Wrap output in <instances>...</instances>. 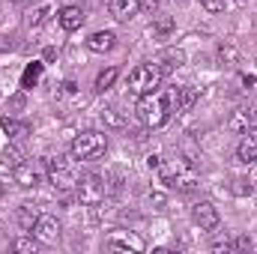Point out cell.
Here are the masks:
<instances>
[{"mask_svg":"<svg viewBox=\"0 0 257 254\" xmlns=\"http://www.w3.org/2000/svg\"><path fill=\"white\" fill-rule=\"evenodd\" d=\"M108 248H123V251H144V239L135 233H111Z\"/></svg>","mask_w":257,"mask_h":254,"instance_id":"12","label":"cell"},{"mask_svg":"<svg viewBox=\"0 0 257 254\" xmlns=\"http://www.w3.org/2000/svg\"><path fill=\"white\" fill-rule=\"evenodd\" d=\"M42 245H54L57 239H60V221L54 218V215H48V212H39V218H36V224H33V230H30Z\"/></svg>","mask_w":257,"mask_h":254,"instance_id":"7","label":"cell"},{"mask_svg":"<svg viewBox=\"0 0 257 254\" xmlns=\"http://www.w3.org/2000/svg\"><path fill=\"white\" fill-rule=\"evenodd\" d=\"M45 174H48V183H51L57 191H69V189H75V186H78V177H75L72 165L63 162L60 156H57V159H51V162L45 165Z\"/></svg>","mask_w":257,"mask_h":254,"instance_id":"5","label":"cell"},{"mask_svg":"<svg viewBox=\"0 0 257 254\" xmlns=\"http://www.w3.org/2000/svg\"><path fill=\"white\" fill-rule=\"evenodd\" d=\"M0 129H3L9 138H27V135H30V126H27V123H18V120H12V117H3V120H0Z\"/></svg>","mask_w":257,"mask_h":254,"instance_id":"20","label":"cell"},{"mask_svg":"<svg viewBox=\"0 0 257 254\" xmlns=\"http://www.w3.org/2000/svg\"><path fill=\"white\" fill-rule=\"evenodd\" d=\"M54 15V3H42V6H36V9H30L27 12V27H39V24H45L48 18Z\"/></svg>","mask_w":257,"mask_h":254,"instance_id":"18","label":"cell"},{"mask_svg":"<svg viewBox=\"0 0 257 254\" xmlns=\"http://www.w3.org/2000/svg\"><path fill=\"white\" fill-rule=\"evenodd\" d=\"M39 72H42V66H39V63L30 66V69L24 72V87H30V81H36V78H39Z\"/></svg>","mask_w":257,"mask_h":254,"instance_id":"27","label":"cell"},{"mask_svg":"<svg viewBox=\"0 0 257 254\" xmlns=\"http://www.w3.org/2000/svg\"><path fill=\"white\" fill-rule=\"evenodd\" d=\"M227 129H230V132H236V135L254 132V129H257V108H248V105L233 108V114H230V120H227Z\"/></svg>","mask_w":257,"mask_h":254,"instance_id":"8","label":"cell"},{"mask_svg":"<svg viewBox=\"0 0 257 254\" xmlns=\"http://www.w3.org/2000/svg\"><path fill=\"white\" fill-rule=\"evenodd\" d=\"M36 245H39V239H36V236H21V239H15V242H12V248H15V251H21V254H33V251H36Z\"/></svg>","mask_w":257,"mask_h":254,"instance_id":"23","label":"cell"},{"mask_svg":"<svg viewBox=\"0 0 257 254\" xmlns=\"http://www.w3.org/2000/svg\"><path fill=\"white\" fill-rule=\"evenodd\" d=\"M57 18H60V27L63 30H78L81 24H84V9L81 6H63L60 12H57Z\"/></svg>","mask_w":257,"mask_h":254,"instance_id":"15","label":"cell"},{"mask_svg":"<svg viewBox=\"0 0 257 254\" xmlns=\"http://www.w3.org/2000/svg\"><path fill=\"white\" fill-rule=\"evenodd\" d=\"M24 162V156H21V150L18 147H6V150H0V174H12L18 165Z\"/></svg>","mask_w":257,"mask_h":254,"instance_id":"16","label":"cell"},{"mask_svg":"<svg viewBox=\"0 0 257 254\" xmlns=\"http://www.w3.org/2000/svg\"><path fill=\"white\" fill-rule=\"evenodd\" d=\"M105 150H108V135L102 132H81L72 141V156L78 162H96L105 156Z\"/></svg>","mask_w":257,"mask_h":254,"instance_id":"4","label":"cell"},{"mask_svg":"<svg viewBox=\"0 0 257 254\" xmlns=\"http://www.w3.org/2000/svg\"><path fill=\"white\" fill-rule=\"evenodd\" d=\"M108 6H111V15L117 21H128L141 12V0H111Z\"/></svg>","mask_w":257,"mask_h":254,"instance_id":"14","label":"cell"},{"mask_svg":"<svg viewBox=\"0 0 257 254\" xmlns=\"http://www.w3.org/2000/svg\"><path fill=\"white\" fill-rule=\"evenodd\" d=\"M75 194H78V200H81L84 206H99V203L105 200V180L96 177V174H90V177L78 180Z\"/></svg>","mask_w":257,"mask_h":254,"instance_id":"6","label":"cell"},{"mask_svg":"<svg viewBox=\"0 0 257 254\" xmlns=\"http://www.w3.org/2000/svg\"><path fill=\"white\" fill-rule=\"evenodd\" d=\"M165 81V69L159 63H141L128 72V93H135L138 99L147 93H156Z\"/></svg>","mask_w":257,"mask_h":254,"instance_id":"3","label":"cell"},{"mask_svg":"<svg viewBox=\"0 0 257 254\" xmlns=\"http://www.w3.org/2000/svg\"><path fill=\"white\" fill-rule=\"evenodd\" d=\"M236 245H233V239H218V242H212V251L215 254H227V251H233Z\"/></svg>","mask_w":257,"mask_h":254,"instance_id":"26","label":"cell"},{"mask_svg":"<svg viewBox=\"0 0 257 254\" xmlns=\"http://www.w3.org/2000/svg\"><path fill=\"white\" fill-rule=\"evenodd\" d=\"M159 180L165 183V186H171V189L177 191H194L197 189V171H194L192 165H186V162H162L159 168Z\"/></svg>","mask_w":257,"mask_h":254,"instance_id":"2","label":"cell"},{"mask_svg":"<svg viewBox=\"0 0 257 254\" xmlns=\"http://www.w3.org/2000/svg\"><path fill=\"white\" fill-rule=\"evenodd\" d=\"M15 3H24V0H15Z\"/></svg>","mask_w":257,"mask_h":254,"instance_id":"29","label":"cell"},{"mask_svg":"<svg viewBox=\"0 0 257 254\" xmlns=\"http://www.w3.org/2000/svg\"><path fill=\"white\" fill-rule=\"evenodd\" d=\"M200 6H203L206 12H212V15H218V12H224V6H227V0H200Z\"/></svg>","mask_w":257,"mask_h":254,"instance_id":"25","label":"cell"},{"mask_svg":"<svg viewBox=\"0 0 257 254\" xmlns=\"http://www.w3.org/2000/svg\"><path fill=\"white\" fill-rule=\"evenodd\" d=\"M194 102H197V90L194 87H177V114L192 111Z\"/></svg>","mask_w":257,"mask_h":254,"instance_id":"19","label":"cell"},{"mask_svg":"<svg viewBox=\"0 0 257 254\" xmlns=\"http://www.w3.org/2000/svg\"><path fill=\"white\" fill-rule=\"evenodd\" d=\"M171 27H174V21H171V18H162V21L156 24V30H159V33H168Z\"/></svg>","mask_w":257,"mask_h":254,"instance_id":"28","label":"cell"},{"mask_svg":"<svg viewBox=\"0 0 257 254\" xmlns=\"http://www.w3.org/2000/svg\"><path fill=\"white\" fill-rule=\"evenodd\" d=\"M36 218H39V209L33 206V203H21L18 206V212H15V221H18V227L21 230H33V224H36Z\"/></svg>","mask_w":257,"mask_h":254,"instance_id":"17","label":"cell"},{"mask_svg":"<svg viewBox=\"0 0 257 254\" xmlns=\"http://www.w3.org/2000/svg\"><path fill=\"white\" fill-rule=\"evenodd\" d=\"M192 218H194V224H197L200 230H218V224H221L218 209H215L212 203H206V200H200V203L192 206Z\"/></svg>","mask_w":257,"mask_h":254,"instance_id":"9","label":"cell"},{"mask_svg":"<svg viewBox=\"0 0 257 254\" xmlns=\"http://www.w3.org/2000/svg\"><path fill=\"white\" fill-rule=\"evenodd\" d=\"M218 60H221V66H227V69H236L239 54H236L233 45H221V48H218Z\"/></svg>","mask_w":257,"mask_h":254,"instance_id":"22","label":"cell"},{"mask_svg":"<svg viewBox=\"0 0 257 254\" xmlns=\"http://www.w3.org/2000/svg\"><path fill=\"white\" fill-rule=\"evenodd\" d=\"M177 111V87L156 90L138 99V120L147 129H162Z\"/></svg>","mask_w":257,"mask_h":254,"instance_id":"1","label":"cell"},{"mask_svg":"<svg viewBox=\"0 0 257 254\" xmlns=\"http://www.w3.org/2000/svg\"><path fill=\"white\" fill-rule=\"evenodd\" d=\"M42 165H33V162H21L15 171H12V177H15V183L21 186V189H33V186H39V180H42Z\"/></svg>","mask_w":257,"mask_h":254,"instance_id":"10","label":"cell"},{"mask_svg":"<svg viewBox=\"0 0 257 254\" xmlns=\"http://www.w3.org/2000/svg\"><path fill=\"white\" fill-rule=\"evenodd\" d=\"M114 45H117L114 30H96V33L87 39V48H90V51H96V54H105V51H111Z\"/></svg>","mask_w":257,"mask_h":254,"instance_id":"11","label":"cell"},{"mask_svg":"<svg viewBox=\"0 0 257 254\" xmlns=\"http://www.w3.org/2000/svg\"><path fill=\"white\" fill-rule=\"evenodd\" d=\"M117 75H120V69L117 66H111V69H105L99 78H96V90L99 93H105V90H111L114 87V81H117Z\"/></svg>","mask_w":257,"mask_h":254,"instance_id":"21","label":"cell"},{"mask_svg":"<svg viewBox=\"0 0 257 254\" xmlns=\"http://www.w3.org/2000/svg\"><path fill=\"white\" fill-rule=\"evenodd\" d=\"M102 120H105L108 126H123V117L117 114V108H105V111H102Z\"/></svg>","mask_w":257,"mask_h":254,"instance_id":"24","label":"cell"},{"mask_svg":"<svg viewBox=\"0 0 257 254\" xmlns=\"http://www.w3.org/2000/svg\"><path fill=\"white\" fill-rule=\"evenodd\" d=\"M236 156H239V162H245V165L257 162V129L242 135V141H239V147H236Z\"/></svg>","mask_w":257,"mask_h":254,"instance_id":"13","label":"cell"}]
</instances>
